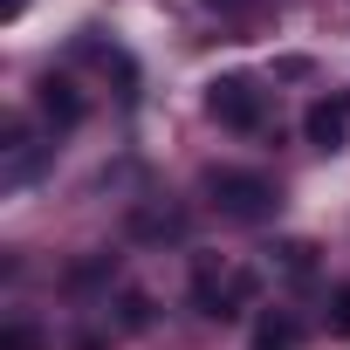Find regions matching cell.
<instances>
[{
    "instance_id": "1",
    "label": "cell",
    "mask_w": 350,
    "mask_h": 350,
    "mask_svg": "<svg viewBox=\"0 0 350 350\" xmlns=\"http://www.w3.org/2000/svg\"><path fill=\"white\" fill-rule=\"evenodd\" d=\"M206 193H213L220 220H241V227H261V220H275V213H282V193L261 179V172H213Z\"/></svg>"
},
{
    "instance_id": "2",
    "label": "cell",
    "mask_w": 350,
    "mask_h": 350,
    "mask_svg": "<svg viewBox=\"0 0 350 350\" xmlns=\"http://www.w3.org/2000/svg\"><path fill=\"white\" fill-rule=\"evenodd\" d=\"M206 117L227 131H261L268 124V90L254 76H213L206 83Z\"/></svg>"
},
{
    "instance_id": "3",
    "label": "cell",
    "mask_w": 350,
    "mask_h": 350,
    "mask_svg": "<svg viewBox=\"0 0 350 350\" xmlns=\"http://www.w3.org/2000/svg\"><path fill=\"white\" fill-rule=\"evenodd\" d=\"M247 295H254V275H247V268H227V261H200V268H193V309H200V316L227 323V316L247 309Z\"/></svg>"
},
{
    "instance_id": "4",
    "label": "cell",
    "mask_w": 350,
    "mask_h": 350,
    "mask_svg": "<svg viewBox=\"0 0 350 350\" xmlns=\"http://www.w3.org/2000/svg\"><path fill=\"white\" fill-rule=\"evenodd\" d=\"M302 131H309V144L336 151V144L350 137V96H316V103H309V117H302Z\"/></svg>"
},
{
    "instance_id": "5",
    "label": "cell",
    "mask_w": 350,
    "mask_h": 350,
    "mask_svg": "<svg viewBox=\"0 0 350 350\" xmlns=\"http://www.w3.org/2000/svg\"><path fill=\"white\" fill-rule=\"evenodd\" d=\"M42 117L55 124V131H76L83 124V96H76V83H62V76H42Z\"/></svg>"
},
{
    "instance_id": "6",
    "label": "cell",
    "mask_w": 350,
    "mask_h": 350,
    "mask_svg": "<svg viewBox=\"0 0 350 350\" xmlns=\"http://www.w3.org/2000/svg\"><path fill=\"white\" fill-rule=\"evenodd\" d=\"M295 343H302L295 316H261V323H254V343H247V350H295Z\"/></svg>"
},
{
    "instance_id": "7",
    "label": "cell",
    "mask_w": 350,
    "mask_h": 350,
    "mask_svg": "<svg viewBox=\"0 0 350 350\" xmlns=\"http://www.w3.org/2000/svg\"><path fill=\"white\" fill-rule=\"evenodd\" d=\"M0 350H42V329L35 323H8L0 329Z\"/></svg>"
},
{
    "instance_id": "8",
    "label": "cell",
    "mask_w": 350,
    "mask_h": 350,
    "mask_svg": "<svg viewBox=\"0 0 350 350\" xmlns=\"http://www.w3.org/2000/svg\"><path fill=\"white\" fill-rule=\"evenodd\" d=\"M282 268H288V275H309V268H316V247H309V241H288V247H282Z\"/></svg>"
},
{
    "instance_id": "9",
    "label": "cell",
    "mask_w": 350,
    "mask_h": 350,
    "mask_svg": "<svg viewBox=\"0 0 350 350\" xmlns=\"http://www.w3.org/2000/svg\"><path fill=\"white\" fill-rule=\"evenodd\" d=\"M329 329H336V336H350V288H336V295H329Z\"/></svg>"
},
{
    "instance_id": "10",
    "label": "cell",
    "mask_w": 350,
    "mask_h": 350,
    "mask_svg": "<svg viewBox=\"0 0 350 350\" xmlns=\"http://www.w3.org/2000/svg\"><path fill=\"white\" fill-rule=\"evenodd\" d=\"M0 14H8V21H14V14H28V0H0Z\"/></svg>"
},
{
    "instance_id": "11",
    "label": "cell",
    "mask_w": 350,
    "mask_h": 350,
    "mask_svg": "<svg viewBox=\"0 0 350 350\" xmlns=\"http://www.w3.org/2000/svg\"><path fill=\"white\" fill-rule=\"evenodd\" d=\"M206 8H254V0H206Z\"/></svg>"
}]
</instances>
